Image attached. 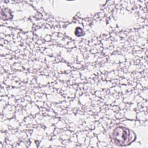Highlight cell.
Wrapping results in <instances>:
<instances>
[{"label": "cell", "mask_w": 148, "mask_h": 148, "mask_svg": "<svg viewBox=\"0 0 148 148\" xmlns=\"http://www.w3.org/2000/svg\"><path fill=\"white\" fill-rule=\"evenodd\" d=\"M112 141L117 146H126L131 144L135 139L136 136L133 131L123 126L116 127L111 132Z\"/></svg>", "instance_id": "6da1fadb"}]
</instances>
